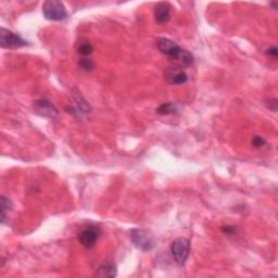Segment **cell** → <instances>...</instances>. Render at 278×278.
<instances>
[{
	"mask_svg": "<svg viewBox=\"0 0 278 278\" xmlns=\"http://www.w3.org/2000/svg\"><path fill=\"white\" fill-rule=\"evenodd\" d=\"M157 46L158 49L160 50L163 55H166L173 61H175V59L177 58L178 55L181 54L182 51V48L179 47L176 43L168 38H163V37L159 38L157 42Z\"/></svg>",
	"mask_w": 278,
	"mask_h": 278,
	"instance_id": "8992f818",
	"label": "cell"
},
{
	"mask_svg": "<svg viewBox=\"0 0 278 278\" xmlns=\"http://www.w3.org/2000/svg\"><path fill=\"white\" fill-rule=\"evenodd\" d=\"M100 237V229L97 226H87L86 228L79 234V240L81 245L86 249H91L96 246Z\"/></svg>",
	"mask_w": 278,
	"mask_h": 278,
	"instance_id": "5b68a950",
	"label": "cell"
},
{
	"mask_svg": "<svg viewBox=\"0 0 278 278\" xmlns=\"http://www.w3.org/2000/svg\"><path fill=\"white\" fill-rule=\"evenodd\" d=\"M252 145H253L255 148H262L266 145V141L265 139L262 138L261 136H254L253 139H252Z\"/></svg>",
	"mask_w": 278,
	"mask_h": 278,
	"instance_id": "2e32d148",
	"label": "cell"
},
{
	"mask_svg": "<svg viewBox=\"0 0 278 278\" xmlns=\"http://www.w3.org/2000/svg\"><path fill=\"white\" fill-rule=\"evenodd\" d=\"M194 56L189 53V51L182 49L181 54L175 59V62L179 66V68H188V66L193 65L194 63Z\"/></svg>",
	"mask_w": 278,
	"mask_h": 278,
	"instance_id": "8fae6325",
	"label": "cell"
},
{
	"mask_svg": "<svg viewBox=\"0 0 278 278\" xmlns=\"http://www.w3.org/2000/svg\"><path fill=\"white\" fill-rule=\"evenodd\" d=\"M79 66L82 70L90 72L92 69H94V62L88 58H82L79 61Z\"/></svg>",
	"mask_w": 278,
	"mask_h": 278,
	"instance_id": "9a60e30c",
	"label": "cell"
},
{
	"mask_svg": "<svg viewBox=\"0 0 278 278\" xmlns=\"http://www.w3.org/2000/svg\"><path fill=\"white\" fill-rule=\"evenodd\" d=\"M177 111V108H176V105H174V104H169V102H167V104H163L161 105L160 107L158 108L157 109V113L158 114H160V115H164V114H174L175 112Z\"/></svg>",
	"mask_w": 278,
	"mask_h": 278,
	"instance_id": "4fadbf2b",
	"label": "cell"
},
{
	"mask_svg": "<svg viewBox=\"0 0 278 278\" xmlns=\"http://www.w3.org/2000/svg\"><path fill=\"white\" fill-rule=\"evenodd\" d=\"M222 230L224 231L225 234H227V235H231V234H234L235 231H236V228L234 227V226H229V225H224L223 227H222Z\"/></svg>",
	"mask_w": 278,
	"mask_h": 278,
	"instance_id": "ac0fdd59",
	"label": "cell"
},
{
	"mask_svg": "<svg viewBox=\"0 0 278 278\" xmlns=\"http://www.w3.org/2000/svg\"><path fill=\"white\" fill-rule=\"evenodd\" d=\"M116 265L111 262H105L97 269L95 273V277L100 278H112L116 276Z\"/></svg>",
	"mask_w": 278,
	"mask_h": 278,
	"instance_id": "30bf717a",
	"label": "cell"
},
{
	"mask_svg": "<svg viewBox=\"0 0 278 278\" xmlns=\"http://www.w3.org/2000/svg\"><path fill=\"white\" fill-rule=\"evenodd\" d=\"M0 208H1V223L3 224L6 222V219H7V214L11 209V202H10V200L8 198L4 197V195H1V198H0Z\"/></svg>",
	"mask_w": 278,
	"mask_h": 278,
	"instance_id": "7c38bea8",
	"label": "cell"
},
{
	"mask_svg": "<svg viewBox=\"0 0 278 278\" xmlns=\"http://www.w3.org/2000/svg\"><path fill=\"white\" fill-rule=\"evenodd\" d=\"M43 13L50 21H63L68 17L64 4L58 0H48L43 4Z\"/></svg>",
	"mask_w": 278,
	"mask_h": 278,
	"instance_id": "7a4b0ae2",
	"label": "cell"
},
{
	"mask_svg": "<svg viewBox=\"0 0 278 278\" xmlns=\"http://www.w3.org/2000/svg\"><path fill=\"white\" fill-rule=\"evenodd\" d=\"M130 238L134 246L142 251H150L157 245L154 236L146 229H132Z\"/></svg>",
	"mask_w": 278,
	"mask_h": 278,
	"instance_id": "6da1fadb",
	"label": "cell"
},
{
	"mask_svg": "<svg viewBox=\"0 0 278 278\" xmlns=\"http://www.w3.org/2000/svg\"><path fill=\"white\" fill-rule=\"evenodd\" d=\"M172 6L168 2H159L154 7V20L158 24H166L171 19Z\"/></svg>",
	"mask_w": 278,
	"mask_h": 278,
	"instance_id": "9c48e42d",
	"label": "cell"
},
{
	"mask_svg": "<svg viewBox=\"0 0 278 278\" xmlns=\"http://www.w3.org/2000/svg\"><path fill=\"white\" fill-rule=\"evenodd\" d=\"M164 77L168 84L183 85L188 81V76L181 68H168L166 70Z\"/></svg>",
	"mask_w": 278,
	"mask_h": 278,
	"instance_id": "52a82bcc",
	"label": "cell"
},
{
	"mask_svg": "<svg viewBox=\"0 0 278 278\" xmlns=\"http://www.w3.org/2000/svg\"><path fill=\"white\" fill-rule=\"evenodd\" d=\"M94 48L88 42H82L80 45L77 46V53H79L83 58H87L89 55H91Z\"/></svg>",
	"mask_w": 278,
	"mask_h": 278,
	"instance_id": "5bb4252c",
	"label": "cell"
},
{
	"mask_svg": "<svg viewBox=\"0 0 278 278\" xmlns=\"http://www.w3.org/2000/svg\"><path fill=\"white\" fill-rule=\"evenodd\" d=\"M0 45H1V47L4 49H18L25 47V46L28 45V43L18 34H15L4 28H1Z\"/></svg>",
	"mask_w": 278,
	"mask_h": 278,
	"instance_id": "277c9868",
	"label": "cell"
},
{
	"mask_svg": "<svg viewBox=\"0 0 278 278\" xmlns=\"http://www.w3.org/2000/svg\"><path fill=\"white\" fill-rule=\"evenodd\" d=\"M190 243L186 238H177L171 244V253L179 266H183L189 256Z\"/></svg>",
	"mask_w": 278,
	"mask_h": 278,
	"instance_id": "3957f363",
	"label": "cell"
},
{
	"mask_svg": "<svg viewBox=\"0 0 278 278\" xmlns=\"http://www.w3.org/2000/svg\"><path fill=\"white\" fill-rule=\"evenodd\" d=\"M34 108L36 112L39 113V114L43 116L50 118H55L58 116V110L56 109V107L51 104L50 101L46 99L36 100L34 102Z\"/></svg>",
	"mask_w": 278,
	"mask_h": 278,
	"instance_id": "ba28073f",
	"label": "cell"
},
{
	"mask_svg": "<svg viewBox=\"0 0 278 278\" xmlns=\"http://www.w3.org/2000/svg\"><path fill=\"white\" fill-rule=\"evenodd\" d=\"M266 55L272 56V58L276 59L277 56H278V50H277L276 47H274V46H272V47H270L269 49L266 50Z\"/></svg>",
	"mask_w": 278,
	"mask_h": 278,
	"instance_id": "e0dca14e",
	"label": "cell"
}]
</instances>
